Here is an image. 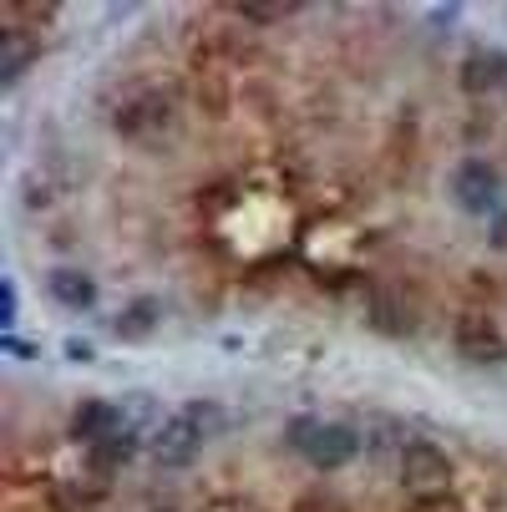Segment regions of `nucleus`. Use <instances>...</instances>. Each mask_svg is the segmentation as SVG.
<instances>
[{"instance_id":"f257e3e1","label":"nucleus","mask_w":507,"mask_h":512,"mask_svg":"<svg viewBox=\"0 0 507 512\" xmlns=\"http://www.w3.org/2000/svg\"><path fill=\"white\" fill-rule=\"evenodd\" d=\"M224 431V411L213 406V401H188L178 416H168L153 436V457L158 467H188L208 436H219Z\"/></svg>"},{"instance_id":"f03ea898","label":"nucleus","mask_w":507,"mask_h":512,"mask_svg":"<svg viewBox=\"0 0 507 512\" xmlns=\"http://www.w3.org/2000/svg\"><path fill=\"white\" fill-rule=\"evenodd\" d=\"M289 447H295L310 467L335 472V467L355 462V452H360V431L345 426V421H295V426H289Z\"/></svg>"},{"instance_id":"7ed1b4c3","label":"nucleus","mask_w":507,"mask_h":512,"mask_svg":"<svg viewBox=\"0 0 507 512\" xmlns=\"http://www.w3.org/2000/svg\"><path fill=\"white\" fill-rule=\"evenodd\" d=\"M112 127H117L127 142H158V137L173 132V102H168L163 92H137L132 102L117 107Z\"/></svg>"},{"instance_id":"20e7f679","label":"nucleus","mask_w":507,"mask_h":512,"mask_svg":"<svg viewBox=\"0 0 507 512\" xmlns=\"http://www.w3.org/2000/svg\"><path fill=\"white\" fill-rule=\"evenodd\" d=\"M452 345H457V355L472 360V365H497V360H507V335H502L497 320H487V315H462V320L452 325Z\"/></svg>"},{"instance_id":"39448f33","label":"nucleus","mask_w":507,"mask_h":512,"mask_svg":"<svg viewBox=\"0 0 507 512\" xmlns=\"http://www.w3.org/2000/svg\"><path fill=\"white\" fill-rule=\"evenodd\" d=\"M452 198H457L467 213H477V218L497 213V173H492V163L467 158V163L452 173Z\"/></svg>"},{"instance_id":"423d86ee","label":"nucleus","mask_w":507,"mask_h":512,"mask_svg":"<svg viewBox=\"0 0 507 512\" xmlns=\"http://www.w3.org/2000/svg\"><path fill=\"white\" fill-rule=\"evenodd\" d=\"M401 482H406L411 492H442V487L452 482L447 452H437L431 442H411V447L401 452Z\"/></svg>"},{"instance_id":"0eeeda50","label":"nucleus","mask_w":507,"mask_h":512,"mask_svg":"<svg viewBox=\"0 0 507 512\" xmlns=\"http://www.w3.org/2000/svg\"><path fill=\"white\" fill-rule=\"evenodd\" d=\"M366 315L381 335H411L416 330V300L401 284H376L371 300H366Z\"/></svg>"},{"instance_id":"6e6552de","label":"nucleus","mask_w":507,"mask_h":512,"mask_svg":"<svg viewBox=\"0 0 507 512\" xmlns=\"http://www.w3.org/2000/svg\"><path fill=\"white\" fill-rule=\"evenodd\" d=\"M122 431V411L112 406V401H82L77 406V416H71V436L77 442H107V436H117Z\"/></svg>"},{"instance_id":"1a4fd4ad","label":"nucleus","mask_w":507,"mask_h":512,"mask_svg":"<svg viewBox=\"0 0 507 512\" xmlns=\"http://www.w3.org/2000/svg\"><path fill=\"white\" fill-rule=\"evenodd\" d=\"M46 289H51V300L66 305V310H92V305H97V284H92L82 269H56V274L46 279Z\"/></svg>"},{"instance_id":"9d476101","label":"nucleus","mask_w":507,"mask_h":512,"mask_svg":"<svg viewBox=\"0 0 507 512\" xmlns=\"http://www.w3.org/2000/svg\"><path fill=\"white\" fill-rule=\"evenodd\" d=\"M502 77H507V61L497 51H472L462 61V87L467 92H492V87H502Z\"/></svg>"},{"instance_id":"9b49d317","label":"nucleus","mask_w":507,"mask_h":512,"mask_svg":"<svg viewBox=\"0 0 507 512\" xmlns=\"http://www.w3.org/2000/svg\"><path fill=\"white\" fill-rule=\"evenodd\" d=\"M153 330H158V305H153V300H137L132 310L117 315V335H122V340H148Z\"/></svg>"},{"instance_id":"f8f14e48","label":"nucleus","mask_w":507,"mask_h":512,"mask_svg":"<svg viewBox=\"0 0 507 512\" xmlns=\"http://www.w3.org/2000/svg\"><path fill=\"white\" fill-rule=\"evenodd\" d=\"M127 457H132V436H127V431H117V436H107V442H92V447H87V462H92L97 472H117Z\"/></svg>"},{"instance_id":"ddd939ff","label":"nucleus","mask_w":507,"mask_h":512,"mask_svg":"<svg viewBox=\"0 0 507 512\" xmlns=\"http://www.w3.org/2000/svg\"><path fill=\"white\" fill-rule=\"evenodd\" d=\"M26 56H31V46H26L16 31L0 36V82H16V77H21V66H26Z\"/></svg>"},{"instance_id":"4468645a","label":"nucleus","mask_w":507,"mask_h":512,"mask_svg":"<svg viewBox=\"0 0 507 512\" xmlns=\"http://www.w3.org/2000/svg\"><path fill=\"white\" fill-rule=\"evenodd\" d=\"M234 16H244V21H284L289 6H234Z\"/></svg>"},{"instance_id":"2eb2a0df","label":"nucleus","mask_w":507,"mask_h":512,"mask_svg":"<svg viewBox=\"0 0 507 512\" xmlns=\"http://www.w3.org/2000/svg\"><path fill=\"white\" fill-rule=\"evenodd\" d=\"M16 320V284H6V325Z\"/></svg>"}]
</instances>
